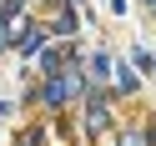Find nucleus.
Listing matches in <instances>:
<instances>
[{"label": "nucleus", "instance_id": "nucleus-5", "mask_svg": "<svg viewBox=\"0 0 156 146\" xmlns=\"http://www.w3.org/2000/svg\"><path fill=\"white\" fill-rule=\"evenodd\" d=\"M20 146H45V141H41V136H25V141H20Z\"/></svg>", "mask_w": 156, "mask_h": 146}, {"label": "nucleus", "instance_id": "nucleus-4", "mask_svg": "<svg viewBox=\"0 0 156 146\" xmlns=\"http://www.w3.org/2000/svg\"><path fill=\"white\" fill-rule=\"evenodd\" d=\"M51 30H55V35H71V30H76V10H61V15H55V25H51Z\"/></svg>", "mask_w": 156, "mask_h": 146}, {"label": "nucleus", "instance_id": "nucleus-6", "mask_svg": "<svg viewBox=\"0 0 156 146\" xmlns=\"http://www.w3.org/2000/svg\"><path fill=\"white\" fill-rule=\"evenodd\" d=\"M146 5H156V0H146Z\"/></svg>", "mask_w": 156, "mask_h": 146}, {"label": "nucleus", "instance_id": "nucleus-1", "mask_svg": "<svg viewBox=\"0 0 156 146\" xmlns=\"http://www.w3.org/2000/svg\"><path fill=\"white\" fill-rule=\"evenodd\" d=\"M86 126H91V136L106 131V96H91V111H86Z\"/></svg>", "mask_w": 156, "mask_h": 146}, {"label": "nucleus", "instance_id": "nucleus-3", "mask_svg": "<svg viewBox=\"0 0 156 146\" xmlns=\"http://www.w3.org/2000/svg\"><path fill=\"white\" fill-rule=\"evenodd\" d=\"M111 66H116V61H111L106 51H101V55H91V76H96V81H106V76H111Z\"/></svg>", "mask_w": 156, "mask_h": 146}, {"label": "nucleus", "instance_id": "nucleus-2", "mask_svg": "<svg viewBox=\"0 0 156 146\" xmlns=\"http://www.w3.org/2000/svg\"><path fill=\"white\" fill-rule=\"evenodd\" d=\"M15 45H20L25 55H30V51H41V45H45V30H35V25H25V30L15 35Z\"/></svg>", "mask_w": 156, "mask_h": 146}]
</instances>
